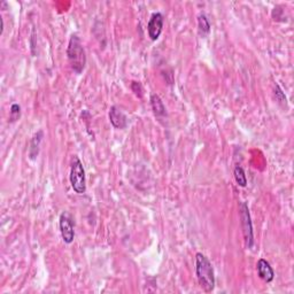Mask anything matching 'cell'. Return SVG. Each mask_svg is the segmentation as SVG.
Instances as JSON below:
<instances>
[{"instance_id":"2","label":"cell","mask_w":294,"mask_h":294,"mask_svg":"<svg viewBox=\"0 0 294 294\" xmlns=\"http://www.w3.org/2000/svg\"><path fill=\"white\" fill-rule=\"evenodd\" d=\"M67 57L73 71L76 74H82L86 65V54L83 44L77 35L71 37L67 49Z\"/></svg>"},{"instance_id":"15","label":"cell","mask_w":294,"mask_h":294,"mask_svg":"<svg viewBox=\"0 0 294 294\" xmlns=\"http://www.w3.org/2000/svg\"><path fill=\"white\" fill-rule=\"evenodd\" d=\"M131 89L132 91L135 92V94L137 95V97L142 98L143 97V87H142V84L139 82H132L131 83Z\"/></svg>"},{"instance_id":"8","label":"cell","mask_w":294,"mask_h":294,"mask_svg":"<svg viewBox=\"0 0 294 294\" xmlns=\"http://www.w3.org/2000/svg\"><path fill=\"white\" fill-rule=\"evenodd\" d=\"M109 121L112 126L116 129H124L128 124V119L124 113L116 106H113L109 110Z\"/></svg>"},{"instance_id":"4","label":"cell","mask_w":294,"mask_h":294,"mask_svg":"<svg viewBox=\"0 0 294 294\" xmlns=\"http://www.w3.org/2000/svg\"><path fill=\"white\" fill-rule=\"evenodd\" d=\"M240 220H241V226L242 232L246 240V246L248 248H252L254 245V237H253V225L251 220V214H249L248 206L246 202L240 204Z\"/></svg>"},{"instance_id":"13","label":"cell","mask_w":294,"mask_h":294,"mask_svg":"<svg viewBox=\"0 0 294 294\" xmlns=\"http://www.w3.org/2000/svg\"><path fill=\"white\" fill-rule=\"evenodd\" d=\"M21 115V107L17 104H13L10 107V122H15L16 120L20 119Z\"/></svg>"},{"instance_id":"9","label":"cell","mask_w":294,"mask_h":294,"mask_svg":"<svg viewBox=\"0 0 294 294\" xmlns=\"http://www.w3.org/2000/svg\"><path fill=\"white\" fill-rule=\"evenodd\" d=\"M150 106H152V109L154 114L156 116H164L167 112H165V107L163 105V101L161 100V98L156 93H153L150 95Z\"/></svg>"},{"instance_id":"7","label":"cell","mask_w":294,"mask_h":294,"mask_svg":"<svg viewBox=\"0 0 294 294\" xmlns=\"http://www.w3.org/2000/svg\"><path fill=\"white\" fill-rule=\"evenodd\" d=\"M256 269H257V274H259V277L261 279H263L266 283H270L274 281L275 278L274 269L271 268L270 263L268 262V261H266L264 259H260L257 261Z\"/></svg>"},{"instance_id":"14","label":"cell","mask_w":294,"mask_h":294,"mask_svg":"<svg viewBox=\"0 0 294 294\" xmlns=\"http://www.w3.org/2000/svg\"><path fill=\"white\" fill-rule=\"evenodd\" d=\"M275 95L277 100H279L281 102H285L286 104V95L284 94V92L282 91V89L279 87V85H277V84H276L275 86Z\"/></svg>"},{"instance_id":"3","label":"cell","mask_w":294,"mask_h":294,"mask_svg":"<svg viewBox=\"0 0 294 294\" xmlns=\"http://www.w3.org/2000/svg\"><path fill=\"white\" fill-rule=\"evenodd\" d=\"M71 184L73 190L76 193L83 194L86 191V179L85 170H84L83 163L77 156H74L72 169H71Z\"/></svg>"},{"instance_id":"12","label":"cell","mask_w":294,"mask_h":294,"mask_svg":"<svg viewBox=\"0 0 294 294\" xmlns=\"http://www.w3.org/2000/svg\"><path fill=\"white\" fill-rule=\"evenodd\" d=\"M234 179H236V182L239 186L241 187H245L247 185V178H246V174H245V170L242 169L241 167H239L237 165L236 168H234Z\"/></svg>"},{"instance_id":"6","label":"cell","mask_w":294,"mask_h":294,"mask_svg":"<svg viewBox=\"0 0 294 294\" xmlns=\"http://www.w3.org/2000/svg\"><path fill=\"white\" fill-rule=\"evenodd\" d=\"M163 22L164 18L161 13H154L153 15L150 16L148 24H147V32H148L150 39L156 40L159 38L163 29Z\"/></svg>"},{"instance_id":"11","label":"cell","mask_w":294,"mask_h":294,"mask_svg":"<svg viewBox=\"0 0 294 294\" xmlns=\"http://www.w3.org/2000/svg\"><path fill=\"white\" fill-rule=\"evenodd\" d=\"M198 27H199V32L201 36H207L211 32V23L205 14H200L198 16Z\"/></svg>"},{"instance_id":"10","label":"cell","mask_w":294,"mask_h":294,"mask_svg":"<svg viewBox=\"0 0 294 294\" xmlns=\"http://www.w3.org/2000/svg\"><path fill=\"white\" fill-rule=\"evenodd\" d=\"M43 136H44L43 131H38L34 136V138L31 139L30 148H29V156H30L31 160H35L37 155H38L39 146H40V143L43 141Z\"/></svg>"},{"instance_id":"1","label":"cell","mask_w":294,"mask_h":294,"mask_svg":"<svg viewBox=\"0 0 294 294\" xmlns=\"http://www.w3.org/2000/svg\"><path fill=\"white\" fill-rule=\"evenodd\" d=\"M196 274L200 288L205 292H212L215 289V274L208 257L198 253L196 255Z\"/></svg>"},{"instance_id":"5","label":"cell","mask_w":294,"mask_h":294,"mask_svg":"<svg viewBox=\"0 0 294 294\" xmlns=\"http://www.w3.org/2000/svg\"><path fill=\"white\" fill-rule=\"evenodd\" d=\"M60 231L62 239L66 244H72L75 238V230H74V224L67 213H64L60 216Z\"/></svg>"}]
</instances>
